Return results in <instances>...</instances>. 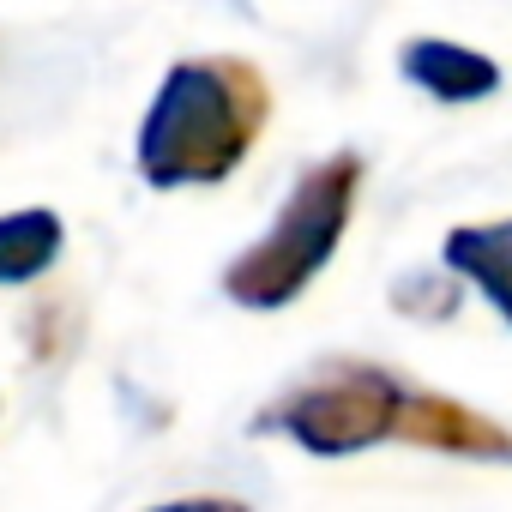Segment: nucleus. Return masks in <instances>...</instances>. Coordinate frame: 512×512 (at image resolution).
I'll list each match as a JSON object with an SVG mask.
<instances>
[{"label":"nucleus","instance_id":"nucleus-1","mask_svg":"<svg viewBox=\"0 0 512 512\" xmlns=\"http://www.w3.org/2000/svg\"><path fill=\"white\" fill-rule=\"evenodd\" d=\"M260 434H284L308 452L344 458L380 440H410L434 452H464V458H512V434L440 392H422L374 362H326L308 380H296L278 404L253 416Z\"/></svg>","mask_w":512,"mask_h":512},{"label":"nucleus","instance_id":"nucleus-2","mask_svg":"<svg viewBox=\"0 0 512 512\" xmlns=\"http://www.w3.org/2000/svg\"><path fill=\"white\" fill-rule=\"evenodd\" d=\"M272 121V91L253 61L199 55L169 67L139 121V175L151 187H211L241 169Z\"/></svg>","mask_w":512,"mask_h":512},{"label":"nucleus","instance_id":"nucleus-3","mask_svg":"<svg viewBox=\"0 0 512 512\" xmlns=\"http://www.w3.org/2000/svg\"><path fill=\"white\" fill-rule=\"evenodd\" d=\"M356 193H362V157L356 151H338V157L302 169L278 223L229 260L223 296L235 308H290L332 266V253L350 229V211H356Z\"/></svg>","mask_w":512,"mask_h":512},{"label":"nucleus","instance_id":"nucleus-4","mask_svg":"<svg viewBox=\"0 0 512 512\" xmlns=\"http://www.w3.org/2000/svg\"><path fill=\"white\" fill-rule=\"evenodd\" d=\"M446 272L476 284L482 302L512 326V217L500 223H464L446 235Z\"/></svg>","mask_w":512,"mask_h":512},{"label":"nucleus","instance_id":"nucleus-5","mask_svg":"<svg viewBox=\"0 0 512 512\" xmlns=\"http://www.w3.org/2000/svg\"><path fill=\"white\" fill-rule=\"evenodd\" d=\"M404 79L422 85L440 103H476L500 85V67L476 49H458V43H410L404 49Z\"/></svg>","mask_w":512,"mask_h":512},{"label":"nucleus","instance_id":"nucleus-6","mask_svg":"<svg viewBox=\"0 0 512 512\" xmlns=\"http://www.w3.org/2000/svg\"><path fill=\"white\" fill-rule=\"evenodd\" d=\"M61 241H67V229H61L55 211H43V205L7 211V217H0V284L43 278L61 260Z\"/></svg>","mask_w":512,"mask_h":512},{"label":"nucleus","instance_id":"nucleus-7","mask_svg":"<svg viewBox=\"0 0 512 512\" xmlns=\"http://www.w3.org/2000/svg\"><path fill=\"white\" fill-rule=\"evenodd\" d=\"M145 512H247V506L229 500V494H193V500H163V506H145Z\"/></svg>","mask_w":512,"mask_h":512}]
</instances>
